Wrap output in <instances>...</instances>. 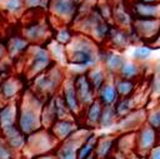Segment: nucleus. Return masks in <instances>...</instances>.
<instances>
[{
  "instance_id": "6",
  "label": "nucleus",
  "mask_w": 160,
  "mask_h": 159,
  "mask_svg": "<svg viewBox=\"0 0 160 159\" xmlns=\"http://www.w3.org/2000/svg\"><path fill=\"white\" fill-rule=\"evenodd\" d=\"M20 34L31 44H39V45H45L48 40L51 39L52 36V30L49 23L39 16H34L29 20L25 21V24L21 28Z\"/></svg>"
},
{
  "instance_id": "1",
  "label": "nucleus",
  "mask_w": 160,
  "mask_h": 159,
  "mask_svg": "<svg viewBox=\"0 0 160 159\" xmlns=\"http://www.w3.org/2000/svg\"><path fill=\"white\" fill-rule=\"evenodd\" d=\"M100 48L89 35L75 33L71 41L66 45L69 74L75 75L85 73L88 69L100 64Z\"/></svg>"
},
{
  "instance_id": "15",
  "label": "nucleus",
  "mask_w": 160,
  "mask_h": 159,
  "mask_svg": "<svg viewBox=\"0 0 160 159\" xmlns=\"http://www.w3.org/2000/svg\"><path fill=\"white\" fill-rule=\"evenodd\" d=\"M145 119H146V110L135 108L125 116L118 119L115 126H116V130H119L120 133L135 131L145 123Z\"/></svg>"
},
{
  "instance_id": "14",
  "label": "nucleus",
  "mask_w": 160,
  "mask_h": 159,
  "mask_svg": "<svg viewBox=\"0 0 160 159\" xmlns=\"http://www.w3.org/2000/svg\"><path fill=\"white\" fill-rule=\"evenodd\" d=\"M130 45H132L130 30L119 28V26L112 24V26L110 29V33H109V36H108L106 43H105L104 46H108V48L118 50V51H122L126 48H129Z\"/></svg>"
},
{
  "instance_id": "42",
  "label": "nucleus",
  "mask_w": 160,
  "mask_h": 159,
  "mask_svg": "<svg viewBox=\"0 0 160 159\" xmlns=\"http://www.w3.org/2000/svg\"><path fill=\"white\" fill-rule=\"evenodd\" d=\"M32 159H58V158L52 151H50V153H45V154L38 155V156H34Z\"/></svg>"
},
{
  "instance_id": "11",
  "label": "nucleus",
  "mask_w": 160,
  "mask_h": 159,
  "mask_svg": "<svg viewBox=\"0 0 160 159\" xmlns=\"http://www.w3.org/2000/svg\"><path fill=\"white\" fill-rule=\"evenodd\" d=\"M130 30L136 35L140 43H149L160 33V19L134 18Z\"/></svg>"
},
{
  "instance_id": "36",
  "label": "nucleus",
  "mask_w": 160,
  "mask_h": 159,
  "mask_svg": "<svg viewBox=\"0 0 160 159\" xmlns=\"http://www.w3.org/2000/svg\"><path fill=\"white\" fill-rule=\"evenodd\" d=\"M95 10L100 15L101 19L111 21L112 18V1L110 0H102V1H96L94 5Z\"/></svg>"
},
{
  "instance_id": "39",
  "label": "nucleus",
  "mask_w": 160,
  "mask_h": 159,
  "mask_svg": "<svg viewBox=\"0 0 160 159\" xmlns=\"http://www.w3.org/2000/svg\"><path fill=\"white\" fill-rule=\"evenodd\" d=\"M25 10L41 11L48 9V0H22Z\"/></svg>"
},
{
  "instance_id": "34",
  "label": "nucleus",
  "mask_w": 160,
  "mask_h": 159,
  "mask_svg": "<svg viewBox=\"0 0 160 159\" xmlns=\"http://www.w3.org/2000/svg\"><path fill=\"white\" fill-rule=\"evenodd\" d=\"M98 136H99V134H98L95 130H92V131L85 138V140L81 143V145H80L79 149H78V159H85L86 156H89L90 154L94 153Z\"/></svg>"
},
{
  "instance_id": "40",
  "label": "nucleus",
  "mask_w": 160,
  "mask_h": 159,
  "mask_svg": "<svg viewBox=\"0 0 160 159\" xmlns=\"http://www.w3.org/2000/svg\"><path fill=\"white\" fill-rule=\"evenodd\" d=\"M149 91L152 98H160V78L155 74L152 75L150 83H149Z\"/></svg>"
},
{
  "instance_id": "13",
  "label": "nucleus",
  "mask_w": 160,
  "mask_h": 159,
  "mask_svg": "<svg viewBox=\"0 0 160 159\" xmlns=\"http://www.w3.org/2000/svg\"><path fill=\"white\" fill-rule=\"evenodd\" d=\"M72 78H74V86H75L78 99L84 109L86 105H89L92 100L96 99V91L94 90L85 73L75 74L72 75Z\"/></svg>"
},
{
  "instance_id": "37",
  "label": "nucleus",
  "mask_w": 160,
  "mask_h": 159,
  "mask_svg": "<svg viewBox=\"0 0 160 159\" xmlns=\"http://www.w3.org/2000/svg\"><path fill=\"white\" fill-rule=\"evenodd\" d=\"M145 123L149 124L150 126H152L154 129H156L160 133V103L155 108H152L150 110H146Z\"/></svg>"
},
{
  "instance_id": "35",
  "label": "nucleus",
  "mask_w": 160,
  "mask_h": 159,
  "mask_svg": "<svg viewBox=\"0 0 160 159\" xmlns=\"http://www.w3.org/2000/svg\"><path fill=\"white\" fill-rule=\"evenodd\" d=\"M154 53V49L146 44V43H139L134 46L132 49V53H131V56H132V60L138 61V63H144Z\"/></svg>"
},
{
  "instance_id": "33",
  "label": "nucleus",
  "mask_w": 160,
  "mask_h": 159,
  "mask_svg": "<svg viewBox=\"0 0 160 159\" xmlns=\"http://www.w3.org/2000/svg\"><path fill=\"white\" fill-rule=\"evenodd\" d=\"M136 108V104H135V98H134V94L131 96H124V98H119L115 104H114V109H115V113H116V116L118 119L125 116L126 114H129L132 109Z\"/></svg>"
},
{
  "instance_id": "20",
  "label": "nucleus",
  "mask_w": 160,
  "mask_h": 159,
  "mask_svg": "<svg viewBox=\"0 0 160 159\" xmlns=\"http://www.w3.org/2000/svg\"><path fill=\"white\" fill-rule=\"evenodd\" d=\"M102 106L104 105L98 99H95L82 109L81 116H82V120H84V125L86 128L94 129V130L98 129L100 115H101V111H102Z\"/></svg>"
},
{
  "instance_id": "7",
  "label": "nucleus",
  "mask_w": 160,
  "mask_h": 159,
  "mask_svg": "<svg viewBox=\"0 0 160 159\" xmlns=\"http://www.w3.org/2000/svg\"><path fill=\"white\" fill-rule=\"evenodd\" d=\"M94 129L89 128H78L69 138L59 141L58 146L55 148L54 154L58 159H78V149L85 138Z\"/></svg>"
},
{
  "instance_id": "25",
  "label": "nucleus",
  "mask_w": 160,
  "mask_h": 159,
  "mask_svg": "<svg viewBox=\"0 0 160 159\" xmlns=\"http://www.w3.org/2000/svg\"><path fill=\"white\" fill-rule=\"evenodd\" d=\"M85 74H86L89 81H90V84L92 85V88H94L95 91H98L99 88L110 78L109 73L101 66V64H98V65H95V66L88 69V70L85 71Z\"/></svg>"
},
{
  "instance_id": "26",
  "label": "nucleus",
  "mask_w": 160,
  "mask_h": 159,
  "mask_svg": "<svg viewBox=\"0 0 160 159\" xmlns=\"http://www.w3.org/2000/svg\"><path fill=\"white\" fill-rule=\"evenodd\" d=\"M45 46L51 56V59L54 60L55 64H66V60H68V54H66V46L55 41L52 38L50 40H48L45 43Z\"/></svg>"
},
{
  "instance_id": "32",
  "label": "nucleus",
  "mask_w": 160,
  "mask_h": 159,
  "mask_svg": "<svg viewBox=\"0 0 160 159\" xmlns=\"http://www.w3.org/2000/svg\"><path fill=\"white\" fill-rule=\"evenodd\" d=\"M116 121H118V116H116L114 105H104L101 115H100L98 129H110V128H114Z\"/></svg>"
},
{
  "instance_id": "41",
  "label": "nucleus",
  "mask_w": 160,
  "mask_h": 159,
  "mask_svg": "<svg viewBox=\"0 0 160 159\" xmlns=\"http://www.w3.org/2000/svg\"><path fill=\"white\" fill-rule=\"evenodd\" d=\"M146 159H160V140L156 143V145L145 156Z\"/></svg>"
},
{
  "instance_id": "19",
  "label": "nucleus",
  "mask_w": 160,
  "mask_h": 159,
  "mask_svg": "<svg viewBox=\"0 0 160 159\" xmlns=\"http://www.w3.org/2000/svg\"><path fill=\"white\" fill-rule=\"evenodd\" d=\"M76 120L78 119H56L49 129L52 133V135L59 141H61L69 138L79 128V124Z\"/></svg>"
},
{
  "instance_id": "21",
  "label": "nucleus",
  "mask_w": 160,
  "mask_h": 159,
  "mask_svg": "<svg viewBox=\"0 0 160 159\" xmlns=\"http://www.w3.org/2000/svg\"><path fill=\"white\" fill-rule=\"evenodd\" d=\"M18 108V101L14 100H9L6 104H4V106L0 109V130L16 125Z\"/></svg>"
},
{
  "instance_id": "22",
  "label": "nucleus",
  "mask_w": 160,
  "mask_h": 159,
  "mask_svg": "<svg viewBox=\"0 0 160 159\" xmlns=\"http://www.w3.org/2000/svg\"><path fill=\"white\" fill-rule=\"evenodd\" d=\"M5 46H6L8 55L10 58H19L21 55H25V53L30 46V43L21 34H16L8 39V43L5 44Z\"/></svg>"
},
{
  "instance_id": "29",
  "label": "nucleus",
  "mask_w": 160,
  "mask_h": 159,
  "mask_svg": "<svg viewBox=\"0 0 160 159\" xmlns=\"http://www.w3.org/2000/svg\"><path fill=\"white\" fill-rule=\"evenodd\" d=\"M141 73H142L141 63H138L135 60H125L116 75L120 78H125V79L138 80L140 78Z\"/></svg>"
},
{
  "instance_id": "4",
  "label": "nucleus",
  "mask_w": 160,
  "mask_h": 159,
  "mask_svg": "<svg viewBox=\"0 0 160 159\" xmlns=\"http://www.w3.org/2000/svg\"><path fill=\"white\" fill-rule=\"evenodd\" d=\"M58 144H59V140L52 135L50 129L40 128L39 130L26 135L25 145L22 149L24 151H29L30 156L34 158V156L55 150Z\"/></svg>"
},
{
  "instance_id": "16",
  "label": "nucleus",
  "mask_w": 160,
  "mask_h": 159,
  "mask_svg": "<svg viewBox=\"0 0 160 159\" xmlns=\"http://www.w3.org/2000/svg\"><path fill=\"white\" fill-rule=\"evenodd\" d=\"M134 21V16L129 8L128 1L118 0L112 3V18L111 23L122 29H130Z\"/></svg>"
},
{
  "instance_id": "47",
  "label": "nucleus",
  "mask_w": 160,
  "mask_h": 159,
  "mask_svg": "<svg viewBox=\"0 0 160 159\" xmlns=\"http://www.w3.org/2000/svg\"><path fill=\"white\" fill-rule=\"evenodd\" d=\"M85 159H96V156H95V155H94V153H92V154H90L89 156H86Z\"/></svg>"
},
{
  "instance_id": "27",
  "label": "nucleus",
  "mask_w": 160,
  "mask_h": 159,
  "mask_svg": "<svg viewBox=\"0 0 160 159\" xmlns=\"http://www.w3.org/2000/svg\"><path fill=\"white\" fill-rule=\"evenodd\" d=\"M112 80H114V85H115L119 98L131 96L132 94H135L136 86H138V80L125 79V78H120L118 75L112 76Z\"/></svg>"
},
{
  "instance_id": "44",
  "label": "nucleus",
  "mask_w": 160,
  "mask_h": 159,
  "mask_svg": "<svg viewBox=\"0 0 160 159\" xmlns=\"http://www.w3.org/2000/svg\"><path fill=\"white\" fill-rule=\"evenodd\" d=\"M80 5H95L98 0H76Z\"/></svg>"
},
{
  "instance_id": "18",
  "label": "nucleus",
  "mask_w": 160,
  "mask_h": 159,
  "mask_svg": "<svg viewBox=\"0 0 160 159\" xmlns=\"http://www.w3.org/2000/svg\"><path fill=\"white\" fill-rule=\"evenodd\" d=\"M116 136V134H101L98 136L94 149V155L96 159H110L115 150Z\"/></svg>"
},
{
  "instance_id": "38",
  "label": "nucleus",
  "mask_w": 160,
  "mask_h": 159,
  "mask_svg": "<svg viewBox=\"0 0 160 159\" xmlns=\"http://www.w3.org/2000/svg\"><path fill=\"white\" fill-rule=\"evenodd\" d=\"M16 150H14L8 141L0 135V159H15Z\"/></svg>"
},
{
  "instance_id": "45",
  "label": "nucleus",
  "mask_w": 160,
  "mask_h": 159,
  "mask_svg": "<svg viewBox=\"0 0 160 159\" xmlns=\"http://www.w3.org/2000/svg\"><path fill=\"white\" fill-rule=\"evenodd\" d=\"M154 74H155L156 76H159V78H160V63H158V64L155 65V69H154Z\"/></svg>"
},
{
  "instance_id": "12",
  "label": "nucleus",
  "mask_w": 160,
  "mask_h": 159,
  "mask_svg": "<svg viewBox=\"0 0 160 159\" xmlns=\"http://www.w3.org/2000/svg\"><path fill=\"white\" fill-rule=\"evenodd\" d=\"M125 60V56L120 51L110 49L108 46L100 48V64L109 73V75L115 76Z\"/></svg>"
},
{
  "instance_id": "5",
  "label": "nucleus",
  "mask_w": 160,
  "mask_h": 159,
  "mask_svg": "<svg viewBox=\"0 0 160 159\" xmlns=\"http://www.w3.org/2000/svg\"><path fill=\"white\" fill-rule=\"evenodd\" d=\"M25 55H26L25 73H26L28 78H30V79H32L34 76L39 75L40 73L49 69L52 64H55L45 45H39V44L31 45L30 44Z\"/></svg>"
},
{
  "instance_id": "8",
  "label": "nucleus",
  "mask_w": 160,
  "mask_h": 159,
  "mask_svg": "<svg viewBox=\"0 0 160 159\" xmlns=\"http://www.w3.org/2000/svg\"><path fill=\"white\" fill-rule=\"evenodd\" d=\"M80 4L76 0H48V11L59 24H71L79 13Z\"/></svg>"
},
{
  "instance_id": "24",
  "label": "nucleus",
  "mask_w": 160,
  "mask_h": 159,
  "mask_svg": "<svg viewBox=\"0 0 160 159\" xmlns=\"http://www.w3.org/2000/svg\"><path fill=\"white\" fill-rule=\"evenodd\" d=\"M22 90V83L16 76H9L4 79L0 84V95L5 100H14L15 96Z\"/></svg>"
},
{
  "instance_id": "43",
  "label": "nucleus",
  "mask_w": 160,
  "mask_h": 159,
  "mask_svg": "<svg viewBox=\"0 0 160 159\" xmlns=\"http://www.w3.org/2000/svg\"><path fill=\"white\" fill-rule=\"evenodd\" d=\"M5 55H8V51H6V46L5 44L0 43V60H2L5 58Z\"/></svg>"
},
{
  "instance_id": "10",
  "label": "nucleus",
  "mask_w": 160,
  "mask_h": 159,
  "mask_svg": "<svg viewBox=\"0 0 160 159\" xmlns=\"http://www.w3.org/2000/svg\"><path fill=\"white\" fill-rule=\"evenodd\" d=\"M59 94L61 95L64 103L66 104L68 109L71 111V114L78 119L81 116L82 113V106L78 99L76 91H75V86H74V78L71 74H66L65 79L62 80L60 89H59Z\"/></svg>"
},
{
  "instance_id": "2",
  "label": "nucleus",
  "mask_w": 160,
  "mask_h": 159,
  "mask_svg": "<svg viewBox=\"0 0 160 159\" xmlns=\"http://www.w3.org/2000/svg\"><path fill=\"white\" fill-rule=\"evenodd\" d=\"M44 99L35 94L31 89L26 90L20 101H18V119L16 125L21 133L29 135L40 128L41 125V108L44 104Z\"/></svg>"
},
{
  "instance_id": "9",
  "label": "nucleus",
  "mask_w": 160,
  "mask_h": 159,
  "mask_svg": "<svg viewBox=\"0 0 160 159\" xmlns=\"http://www.w3.org/2000/svg\"><path fill=\"white\" fill-rule=\"evenodd\" d=\"M159 141V131L144 123L135 130V153L140 156H146L148 153Z\"/></svg>"
},
{
  "instance_id": "46",
  "label": "nucleus",
  "mask_w": 160,
  "mask_h": 159,
  "mask_svg": "<svg viewBox=\"0 0 160 159\" xmlns=\"http://www.w3.org/2000/svg\"><path fill=\"white\" fill-rule=\"evenodd\" d=\"M131 1H142V3H159L160 0H131Z\"/></svg>"
},
{
  "instance_id": "23",
  "label": "nucleus",
  "mask_w": 160,
  "mask_h": 159,
  "mask_svg": "<svg viewBox=\"0 0 160 159\" xmlns=\"http://www.w3.org/2000/svg\"><path fill=\"white\" fill-rule=\"evenodd\" d=\"M96 99L102 104V105H114L115 101L119 99L118 91L115 89L114 85V80L112 76L110 75V78L99 88V90L96 91Z\"/></svg>"
},
{
  "instance_id": "30",
  "label": "nucleus",
  "mask_w": 160,
  "mask_h": 159,
  "mask_svg": "<svg viewBox=\"0 0 160 159\" xmlns=\"http://www.w3.org/2000/svg\"><path fill=\"white\" fill-rule=\"evenodd\" d=\"M0 10L9 18H20L25 13L22 0H0Z\"/></svg>"
},
{
  "instance_id": "28",
  "label": "nucleus",
  "mask_w": 160,
  "mask_h": 159,
  "mask_svg": "<svg viewBox=\"0 0 160 159\" xmlns=\"http://www.w3.org/2000/svg\"><path fill=\"white\" fill-rule=\"evenodd\" d=\"M111 26H112V23H111V21H108V20L101 19V20L94 26V29L91 30V33L89 34V36H90L95 43H98L99 45L104 46L105 43H106V39H108V36H109V33H110Z\"/></svg>"
},
{
  "instance_id": "3",
  "label": "nucleus",
  "mask_w": 160,
  "mask_h": 159,
  "mask_svg": "<svg viewBox=\"0 0 160 159\" xmlns=\"http://www.w3.org/2000/svg\"><path fill=\"white\" fill-rule=\"evenodd\" d=\"M66 71L60 64H52L49 69L32 78L31 90L40 98L46 100L48 98L56 94L60 89L62 80L66 76Z\"/></svg>"
},
{
  "instance_id": "48",
  "label": "nucleus",
  "mask_w": 160,
  "mask_h": 159,
  "mask_svg": "<svg viewBox=\"0 0 160 159\" xmlns=\"http://www.w3.org/2000/svg\"><path fill=\"white\" fill-rule=\"evenodd\" d=\"M139 159H146V158H145V156H140Z\"/></svg>"
},
{
  "instance_id": "17",
  "label": "nucleus",
  "mask_w": 160,
  "mask_h": 159,
  "mask_svg": "<svg viewBox=\"0 0 160 159\" xmlns=\"http://www.w3.org/2000/svg\"><path fill=\"white\" fill-rule=\"evenodd\" d=\"M129 8L134 18L140 19H160V1L159 3H142L129 0Z\"/></svg>"
},
{
  "instance_id": "31",
  "label": "nucleus",
  "mask_w": 160,
  "mask_h": 159,
  "mask_svg": "<svg viewBox=\"0 0 160 159\" xmlns=\"http://www.w3.org/2000/svg\"><path fill=\"white\" fill-rule=\"evenodd\" d=\"M75 35V30L70 24H59L52 31V39L62 45H68Z\"/></svg>"
}]
</instances>
